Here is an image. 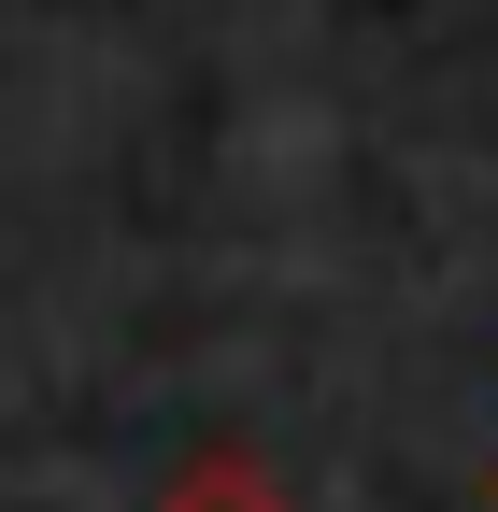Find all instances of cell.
I'll use <instances>...</instances> for the list:
<instances>
[{"label":"cell","instance_id":"1","mask_svg":"<svg viewBox=\"0 0 498 512\" xmlns=\"http://www.w3.org/2000/svg\"><path fill=\"white\" fill-rule=\"evenodd\" d=\"M157 512H285V498H271L257 470H242V456H214V470H185V484H171Z\"/></svg>","mask_w":498,"mask_h":512}]
</instances>
